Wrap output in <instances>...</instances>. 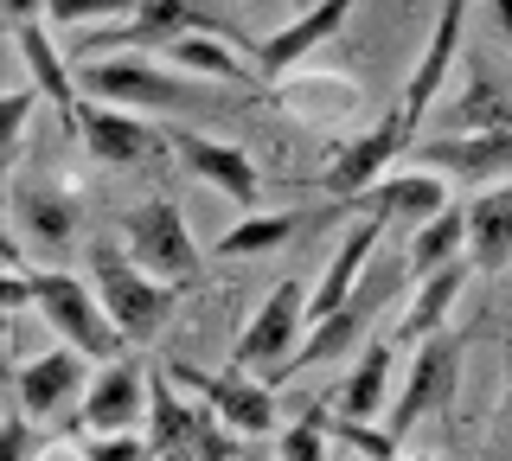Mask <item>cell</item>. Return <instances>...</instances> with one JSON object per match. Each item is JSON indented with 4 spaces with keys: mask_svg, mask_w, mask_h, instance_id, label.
<instances>
[{
    "mask_svg": "<svg viewBox=\"0 0 512 461\" xmlns=\"http://www.w3.org/2000/svg\"><path fill=\"white\" fill-rule=\"evenodd\" d=\"M186 33H218V39H231V45H250L244 26H237L218 0H141L128 20L96 26V33L77 45V58L96 65L103 52H122V45H160V52H167V45L186 39ZM250 65H256V45H250Z\"/></svg>",
    "mask_w": 512,
    "mask_h": 461,
    "instance_id": "obj_1",
    "label": "cell"
},
{
    "mask_svg": "<svg viewBox=\"0 0 512 461\" xmlns=\"http://www.w3.org/2000/svg\"><path fill=\"white\" fill-rule=\"evenodd\" d=\"M90 282H96V295H103L109 321L128 333V346H148L154 333L173 321V301L186 295V289H173V282L148 276V269L128 257V250H116V244L90 250Z\"/></svg>",
    "mask_w": 512,
    "mask_h": 461,
    "instance_id": "obj_2",
    "label": "cell"
},
{
    "mask_svg": "<svg viewBox=\"0 0 512 461\" xmlns=\"http://www.w3.org/2000/svg\"><path fill=\"white\" fill-rule=\"evenodd\" d=\"M122 250L148 269V276L173 282V289H199V282H205V250L192 244L186 212L173 199L128 205V212H122Z\"/></svg>",
    "mask_w": 512,
    "mask_h": 461,
    "instance_id": "obj_3",
    "label": "cell"
},
{
    "mask_svg": "<svg viewBox=\"0 0 512 461\" xmlns=\"http://www.w3.org/2000/svg\"><path fill=\"white\" fill-rule=\"evenodd\" d=\"M397 282H410V276H372L365 289H352L340 308L327 314V321H314L308 327V340L288 353L276 372H269V385H288V378H301V372H314V365H327V359H346V353H359L365 346V333H372V321H378V308L397 295Z\"/></svg>",
    "mask_w": 512,
    "mask_h": 461,
    "instance_id": "obj_4",
    "label": "cell"
},
{
    "mask_svg": "<svg viewBox=\"0 0 512 461\" xmlns=\"http://www.w3.org/2000/svg\"><path fill=\"white\" fill-rule=\"evenodd\" d=\"M461 359H468V333H448V327L429 333L423 346H410V378H404V391L391 397V410H384V429L404 436V429H416L423 417H436V410L455 404Z\"/></svg>",
    "mask_w": 512,
    "mask_h": 461,
    "instance_id": "obj_5",
    "label": "cell"
},
{
    "mask_svg": "<svg viewBox=\"0 0 512 461\" xmlns=\"http://www.w3.org/2000/svg\"><path fill=\"white\" fill-rule=\"evenodd\" d=\"M167 372H173L180 391H192L199 404H212L237 436L263 442V436L282 429V404H276V385H269V378L256 385V372H237V365H224V372H199V365H186V359H167Z\"/></svg>",
    "mask_w": 512,
    "mask_h": 461,
    "instance_id": "obj_6",
    "label": "cell"
},
{
    "mask_svg": "<svg viewBox=\"0 0 512 461\" xmlns=\"http://www.w3.org/2000/svg\"><path fill=\"white\" fill-rule=\"evenodd\" d=\"M39 314L52 333H64V346H77L90 359H122V346H128V333L109 321L96 282H77L64 269H39Z\"/></svg>",
    "mask_w": 512,
    "mask_h": 461,
    "instance_id": "obj_7",
    "label": "cell"
},
{
    "mask_svg": "<svg viewBox=\"0 0 512 461\" xmlns=\"http://www.w3.org/2000/svg\"><path fill=\"white\" fill-rule=\"evenodd\" d=\"M410 148H416V129H410L404 109L391 103L365 135H352L346 148H333L327 173H320V193L340 199V205H346V199H359V193H372V186L384 180V167H391L397 154H410Z\"/></svg>",
    "mask_w": 512,
    "mask_h": 461,
    "instance_id": "obj_8",
    "label": "cell"
},
{
    "mask_svg": "<svg viewBox=\"0 0 512 461\" xmlns=\"http://www.w3.org/2000/svg\"><path fill=\"white\" fill-rule=\"evenodd\" d=\"M77 77H84V90H90V97H103V103H135V109H192V103H212L192 77L154 71V65H141V58H96V65H84Z\"/></svg>",
    "mask_w": 512,
    "mask_h": 461,
    "instance_id": "obj_9",
    "label": "cell"
},
{
    "mask_svg": "<svg viewBox=\"0 0 512 461\" xmlns=\"http://www.w3.org/2000/svg\"><path fill=\"white\" fill-rule=\"evenodd\" d=\"M301 321H308V289L301 282H276V295L250 314V327L237 333L231 346V365L237 372H276V365L301 346Z\"/></svg>",
    "mask_w": 512,
    "mask_h": 461,
    "instance_id": "obj_10",
    "label": "cell"
},
{
    "mask_svg": "<svg viewBox=\"0 0 512 461\" xmlns=\"http://www.w3.org/2000/svg\"><path fill=\"white\" fill-rule=\"evenodd\" d=\"M167 148L186 161L192 180L218 186V193L231 199L237 212H256V205H263V173H256L250 148H237V141H218V135H199V129H167Z\"/></svg>",
    "mask_w": 512,
    "mask_h": 461,
    "instance_id": "obj_11",
    "label": "cell"
},
{
    "mask_svg": "<svg viewBox=\"0 0 512 461\" xmlns=\"http://www.w3.org/2000/svg\"><path fill=\"white\" fill-rule=\"evenodd\" d=\"M410 167H429L442 180L480 186V180H512V129L493 135H436V141H416Z\"/></svg>",
    "mask_w": 512,
    "mask_h": 461,
    "instance_id": "obj_12",
    "label": "cell"
},
{
    "mask_svg": "<svg viewBox=\"0 0 512 461\" xmlns=\"http://www.w3.org/2000/svg\"><path fill=\"white\" fill-rule=\"evenodd\" d=\"M77 141L84 154H96L103 167H141L167 148V135L141 116H122V109H103V103H84L77 109Z\"/></svg>",
    "mask_w": 512,
    "mask_h": 461,
    "instance_id": "obj_13",
    "label": "cell"
},
{
    "mask_svg": "<svg viewBox=\"0 0 512 461\" xmlns=\"http://www.w3.org/2000/svg\"><path fill=\"white\" fill-rule=\"evenodd\" d=\"M141 410H148V365L122 353V359L84 391V410H77V423H84L90 436H128V429L141 423Z\"/></svg>",
    "mask_w": 512,
    "mask_h": 461,
    "instance_id": "obj_14",
    "label": "cell"
},
{
    "mask_svg": "<svg viewBox=\"0 0 512 461\" xmlns=\"http://www.w3.org/2000/svg\"><path fill=\"white\" fill-rule=\"evenodd\" d=\"M461 26H468V0H442V13H436V33H429L423 58H416L410 84L397 90V109L410 116V129H416V122L429 116V103L442 97L448 71H455V52H461Z\"/></svg>",
    "mask_w": 512,
    "mask_h": 461,
    "instance_id": "obj_15",
    "label": "cell"
},
{
    "mask_svg": "<svg viewBox=\"0 0 512 461\" xmlns=\"http://www.w3.org/2000/svg\"><path fill=\"white\" fill-rule=\"evenodd\" d=\"M448 205V180L442 173H429V167H410V173H391V180H378L372 193H359V199H346V212H378L384 225H429Z\"/></svg>",
    "mask_w": 512,
    "mask_h": 461,
    "instance_id": "obj_16",
    "label": "cell"
},
{
    "mask_svg": "<svg viewBox=\"0 0 512 461\" xmlns=\"http://www.w3.org/2000/svg\"><path fill=\"white\" fill-rule=\"evenodd\" d=\"M84 359L90 353H77V346H58V353H45V359H26L20 372H13V404L26 410V417H39V423H52V410H64L77 391H90L84 385Z\"/></svg>",
    "mask_w": 512,
    "mask_h": 461,
    "instance_id": "obj_17",
    "label": "cell"
},
{
    "mask_svg": "<svg viewBox=\"0 0 512 461\" xmlns=\"http://www.w3.org/2000/svg\"><path fill=\"white\" fill-rule=\"evenodd\" d=\"M352 7H359V0H314V7L301 13L295 26H282L276 39H263V45H256V77H282V71H295L308 52H320V45L340 33Z\"/></svg>",
    "mask_w": 512,
    "mask_h": 461,
    "instance_id": "obj_18",
    "label": "cell"
},
{
    "mask_svg": "<svg viewBox=\"0 0 512 461\" xmlns=\"http://www.w3.org/2000/svg\"><path fill=\"white\" fill-rule=\"evenodd\" d=\"M378 237H384V218H378V212L352 218V231L340 237V250H333V263H327V276H320V289L308 295V327H314V321H327V314L340 308L352 289H359V269L372 263Z\"/></svg>",
    "mask_w": 512,
    "mask_h": 461,
    "instance_id": "obj_19",
    "label": "cell"
},
{
    "mask_svg": "<svg viewBox=\"0 0 512 461\" xmlns=\"http://www.w3.org/2000/svg\"><path fill=\"white\" fill-rule=\"evenodd\" d=\"M468 263L474 276H500L512 263V186H493L468 205Z\"/></svg>",
    "mask_w": 512,
    "mask_h": 461,
    "instance_id": "obj_20",
    "label": "cell"
},
{
    "mask_svg": "<svg viewBox=\"0 0 512 461\" xmlns=\"http://www.w3.org/2000/svg\"><path fill=\"white\" fill-rule=\"evenodd\" d=\"M468 276H474V263L461 257V263H448V269H436V276H423L416 282V301H410V314L397 321V333L391 340L397 346H423L429 333H442V321H448V308L461 301V289H468Z\"/></svg>",
    "mask_w": 512,
    "mask_h": 461,
    "instance_id": "obj_21",
    "label": "cell"
},
{
    "mask_svg": "<svg viewBox=\"0 0 512 461\" xmlns=\"http://www.w3.org/2000/svg\"><path fill=\"white\" fill-rule=\"evenodd\" d=\"M461 257H468V212H461V205H442L429 225H416V231H410L404 276H410V282H423V276H436V269L461 263Z\"/></svg>",
    "mask_w": 512,
    "mask_h": 461,
    "instance_id": "obj_22",
    "label": "cell"
},
{
    "mask_svg": "<svg viewBox=\"0 0 512 461\" xmlns=\"http://www.w3.org/2000/svg\"><path fill=\"white\" fill-rule=\"evenodd\" d=\"M13 45H20V58H26V71H32V84L52 97V109L64 116V129L77 135V84H71V71H64V58L52 52V33H45L39 20H26V26H13Z\"/></svg>",
    "mask_w": 512,
    "mask_h": 461,
    "instance_id": "obj_23",
    "label": "cell"
},
{
    "mask_svg": "<svg viewBox=\"0 0 512 461\" xmlns=\"http://www.w3.org/2000/svg\"><path fill=\"white\" fill-rule=\"evenodd\" d=\"M173 71H192V77H212V84H256V65H250V45H231L218 33H186L167 45Z\"/></svg>",
    "mask_w": 512,
    "mask_h": 461,
    "instance_id": "obj_24",
    "label": "cell"
},
{
    "mask_svg": "<svg viewBox=\"0 0 512 461\" xmlns=\"http://www.w3.org/2000/svg\"><path fill=\"white\" fill-rule=\"evenodd\" d=\"M391 365H397V340H365V346H359V365H352L346 385H340V417H365V423L384 417Z\"/></svg>",
    "mask_w": 512,
    "mask_h": 461,
    "instance_id": "obj_25",
    "label": "cell"
},
{
    "mask_svg": "<svg viewBox=\"0 0 512 461\" xmlns=\"http://www.w3.org/2000/svg\"><path fill=\"white\" fill-rule=\"evenodd\" d=\"M13 218H20V231H32L52 257L71 244V231H77V205L64 193H45V186H13Z\"/></svg>",
    "mask_w": 512,
    "mask_h": 461,
    "instance_id": "obj_26",
    "label": "cell"
},
{
    "mask_svg": "<svg viewBox=\"0 0 512 461\" xmlns=\"http://www.w3.org/2000/svg\"><path fill=\"white\" fill-rule=\"evenodd\" d=\"M301 225H308V212H244L212 244V257H269V250H282Z\"/></svg>",
    "mask_w": 512,
    "mask_h": 461,
    "instance_id": "obj_27",
    "label": "cell"
},
{
    "mask_svg": "<svg viewBox=\"0 0 512 461\" xmlns=\"http://www.w3.org/2000/svg\"><path fill=\"white\" fill-rule=\"evenodd\" d=\"M493 129H512V97L474 65L468 90H461V103L448 109V135H493Z\"/></svg>",
    "mask_w": 512,
    "mask_h": 461,
    "instance_id": "obj_28",
    "label": "cell"
},
{
    "mask_svg": "<svg viewBox=\"0 0 512 461\" xmlns=\"http://www.w3.org/2000/svg\"><path fill=\"white\" fill-rule=\"evenodd\" d=\"M314 417L327 423V436L333 442H346L352 455H365V461H397V436L384 423H365V417H340V410H327V404H314Z\"/></svg>",
    "mask_w": 512,
    "mask_h": 461,
    "instance_id": "obj_29",
    "label": "cell"
},
{
    "mask_svg": "<svg viewBox=\"0 0 512 461\" xmlns=\"http://www.w3.org/2000/svg\"><path fill=\"white\" fill-rule=\"evenodd\" d=\"M276 461H327V423H320L314 410H301V417L282 429Z\"/></svg>",
    "mask_w": 512,
    "mask_h": 461,
    "instance_id": "obj_30",
    "label": "cell"
},
{
    "mask_svg": "<svg viewBox=\"0 0 512 461\" xmlns=\"http://www.w3.org/2000/svg\"><path fill=\"white\" fill-rule=\"evenodd\" d=\"M141 0H52V26H84V20H103V26H116V20H128Z\"/></svg>",
    "mask_w": 512,
    "mask_h": 461,
    "instance_id": "obj_31",
    "label": "cell"
},
{
    "mask_svg": "<svg viewBox=\"0 0 512 461\" xmlns=\"http://www.w3.org/2000/svg\"><path fill=\"white\" fill-rule=\"evenodd\" d=\"M84 461H154V442H141V436H96Z\"/></svg>",
    "mask_w": 512,
    "mask_h": 461,
    "instance_id": "obj_32",
    "label": "cell"
},
{
    "mask_svg": "<svg viewBox=\"0 0 512 461\" xmlns=\"http://www.w3.org/2000/svg\"><path fill=\"white\" fill-rule=\"evenodd\" d=\"M32 423H39V417H26V410H13V417H7V461H32V442H39V436H32Z\"/></svg>",
    "mask_w": 512,
    "mask_h": 461,
    "instance_id": "obj_33",
    "label": "cell"
},
{
    "mask_svg": "<svg viewBox=\"0 0 512 461\" xmlns=\"http://www.w3.org/2000/svg\"><path fill=\"white\" fill-rule=\"evenodd\" d=\"M500 461H512V340H506V397H500Z\"/></svg>",
    "mask_w": 512,
    "mask_h": 461,
    "instance_id": "obj_34",
    "label": "cell"
},
{
    "mask_svg": "<svg viewBox=\"0 0 512 461\" xmlns=\"http://www.w3.org/2000/svg\"><path fill=\"white\" fill-rule=\"evenodd\" d=\"M26 116H32V97L20 90V97L7 103V148H20V129H26Z\"/></svg>",
    "mask_w": 512,
    "mask_h": 461,
    "instance_id": "obj_35",
    "label": "cell"
},
{
    "mask_svg": "<svg viewBox=\"0 0 512 461\" xmlns=\"http://www.w3.org/2000/svg\"><path fill=\"white\" fill-rule=\"evenodd\" d=\"M0 7H7V26H26V20H39L52 0H0Z\"/></svg>",
    "mask_w": 512,
    "mask_h": 461,
    "instance_id": "obj_36",
    "label": "cell"
},
{
    "mask_svg": "<svg viewBox=\"0 0 512 461\" xmlns=\"http://www.w3.org/2000/svg\"><path fill=\"white\" fill-rule=\"evenodd\" d=\"M154 461H199V455H192V449H160Z\"/></svg>",
    "mask_w": 512,
    "mask_h": 461,
    "instance_id": "obj_37",
    "label": "cell"
},
{
    "mask_svg": "<svg viewBox=\"0 0 512 461\" xmlns=\"http://www.w3.org/2000/svg\"><path fill=\"white\" fill-rule=\"evenodd\" d=\"M493 13H500V26L512 33V0H493Z\"/></svg>",
    "mask_w": 512,
    "mask_h": 461,
    "instance_id": "obj_38",
    "label": "cell"
},
{
    "mask_svg": "<svg viewBox=\"0 0 512 461\" xmlns=\"http://www.w3.org/2000/svg\"><path fill=\"white\" fill-rule=\"evenodd\" d=\"M397 461H429V455H397Z\"/></svg>",
    "mask_w": 512,
    "mask_h": 461,
    "instance_id": "obj_39",
    "label": "cell"
},
{
    "mask_svg": "<svg viewBox=\"0 0 512 461\" xmlns=\"http://www.w3.org/2000/svg\"><path fill=\"white\" fill-rule=\"evenodd\" d=\"M244 461H276V455H244Z\"/></svg>",
    "mask_w": 512,
    "mask_h": 461,
    "instance_id": "obj_40",
    "label": "cell"
},
{
    "mask_svg": "<svg viewBox=\"0 0 512 461\" xmlns=\"http://www.w3.org/2000/svg\"><path fill=\"white\" fill-rule=\"evenodd\" d=\"M295 7H301V13H308V7H314V0H295Z\"/></svg>",
    "mask_w": 512,
    "mask_h": 461,
    "instance_id": "obj_41",
    "label": "cell"
}]
</instances>
